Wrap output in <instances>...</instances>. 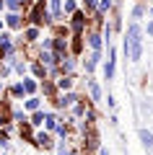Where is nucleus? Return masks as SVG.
Returning <instances> with one entry per match:
<instances>
[{"label":"nucleus","instance_id":"6ab92c4d","mask_svg":"<svg viewBox=\"0 0 153 155\" xmlns=\"http://www.w3.org/2000/svg\"><path fill=\"white\" fill-rule=\"evenodd\" d=\"M44 114H47V111H42V109H37V111H31V127H42L44 124Z\"/></svg>","mask_w":153,"mask_h":155},{"label":"nucleus","instance_id":"f8f14e48","mask_svg":"<svg viewBox=\"0 0 153 155\" xmlns=\"http://www.w3.org/2000/svg\"><path fill=\"white\" fill-rule=\"evenodd\" d=\"M23 109H26V111H37V109H42V98H39L37 93L29 96V98L23 101Z\"/></svg>","mask_w":153,"mask_h":155},{"label":"nucleus","instance_id":"393cba45","mask_svg":"<svg viewBox=\"0 0 153 155\" xmlns=\"http://www.w3.org/2000/svg\"><path fill=\"white\" fill-rule=\"evenodd\" d=\"M5 8H8V11H21V8H23V3H21V0H5Z\"/></svg>","mask_w":153,"mask_h":155},{"label":"nucleus","instance_id":"412c9836","mask_svg":"<svg viewBox=\"0 0 153 155\" xmlns=\"http://www.w3.org/2000/svg\"><path fill=\"white\" fill-rule=\"evenodd\" d=\"M31 72H34L37 78H47V75H49V70L42 65V62H34V65H31Z\"/></svg>","mask_w":153,"mask_h":155},{"label":"nucleus","instance_id":"e433bc0d","mask_svg":"<svg viewBox=\"0 0 153 155\" xmlns=\"http://www.w3.org/2000/svg\"><path fill=\"white\" fill-rule=\"evenodd\" d=\"M99 155H109V150H106V147H101V145H99Z\"/></svg>","mask_w":153,"mask_h":155},{"label":"nucleus","instance_id":"473e14b6","mask_svg":"<svg viewBox=\"0 0 153 155\" xmlns=\"http://www.w3.org/2000/svg\"><path fill=\"white\" fill-rule=\"evenodd\" d=\"M42 49H52V36H49V39H44V41H42Z\"/></svg>","mask_w":153,"mask_h":155},{"label":"nucleus","instance_id":"6e6552de","mask_svg":"<svg viewBox=\"0 0 153 155\" xmlns=\"http://www.w3.org/2000/svg\"><path fill=\"white\" fill-rule=\"evenodd\" d=\"M88 47L101 52V47H104V34H101V31H91V34H88Z\"/></svg>","mask_w":153,"mask_h":155},{"label":"nucleus","instance_id":"0eeeda50","mask_svg":"<svg viewBox=\"0 0 153 155\" xmlns=\"http://www.w3.org/2000/svg\"><path fill=\"white\" fill-rule=\"evenodd\" d=\"M34 145H39V147L49 150L52 145H55V137H52L49 132H37V137H34Z\"/></svg>","mask_w":153,"mask_h":155},{"label":"nucleus","instance_id":"58836bf2","mask_svg":"<svg viewBox=\"0 0 153 155\" xmlns=\"http://www.w3.org/2000/svg\"><path fill=\"white\" fill-rule=\"evenodd\" d=\"M3 124H8V119H5V116H0V127H3Z\"/></svg>","mask_w":153,"mask_h":155},{"label":"nucleus","instance_id":"ea45409f","mask_svg":"<svg viewBox=\"0 0 153 155\" xmlns=\"http://www.w3.org/2000/svg\"><path fill=\"white\" fill-rule=\"evenodd\" d=\"M68 155H81V153H78V150H70V153H68Z\"/></svg>","mask_w":153,"mask_h":155},{"label":"nucleus","instance_id":"7ed1b4c3","mask_svg":"<svg viewBox=\"0 0 153 155\" xmlns=\"http://www.w3.org/2000/svg\"><path fill=\"white\" fill-rule=\"evenodd\" d=\"M55 101V106L57 109H73V106L78 104V101H81V96L78 93H73V91H62V96L60 98H52Z\"/></svg>","mask_w":153,"mask_h":155},{"label":"nucleus","instance_id":"20e7f679","mask_svg":"<svg viewBox=\"0 0 153 155\" xmlns=\"http://www.w3.org/2000/svg\"><path fill=\"white\" fill-rule=\"evenodd\" d=\"M52 52L57 54V60H62V57H68L70 47H68V41L62 36H52Z\"/></svg>","mask_w":153,"mask_h":155},{"label":"nucleus","instance_id":"4c0bfd02","mask_svg":"<svg viewBox=\"0 0 153 155\" xmlns=\"http://www.w3.org/2000/svg\"><path fill=\"white\" fill-rule=\"evenodd\" d=\"M148 34H151V36H153V21L148 23Z\"/></svg>","mask_w":153,"mask_h":155},{"label":"nucleus","instance_id":"f03ea898","mask_svg":"<svg viewBox=\"0 0 153 155\" xmlns=\"http://www.w3.org/2000/svg\"><path fill=\"white\" fill-rule=\"evenodd\" d=\"M29 18H31V23H34V26H44V23H55V18H52L49 8H44V0H39L37 5L31 8Z\"/></svg>","mask_w":153,"mask_h":155},{"label":"nucleus","instance_id":"39448f33","mask_svg":"<svg viewBox=\"0 0 153 155\" xmlns=\"http://www.w3.org/2000/svg\"><path fill=\"white\" fill-rule=\"evenodd\" d=\"M114 67H117V52L109 47V57H106V65H104V80L114 78Z\"/></svg>","mask_w":153,"mask_h":155},{"label":"nucleus","instance_id":"c9c22d12","mask_svg":"<svg viewBox=\"0 0 153 155\" xmlns=\"http://www.w3.org/2000/svg\"><path fill=\"white\" fill-rule=\"evenodd\" d=\"M106 104H109V109H114V106H117V101H114V96H106Z\"/></svg>","mask_w":153,"mask_h":155},{"label":"nucleus","instance_id":"a18cd8bd","mask_svg":"<svg viewBox=\"0 0 153 155\" xmlns=\"http://www.w3.org/2000/svg\"><path fill=\"white\" fill-rule=\"evenodd\" d=\"M57 155H65V153H57Z\"/></svg>","mask_w":153,"mask_h":155},{"label":"nucleus","instance_id":"2eb2a0df","mask_svg":"<svg viewBox=\"0 0 153 155\" xmlns=\"http://www.w3.org/2000/svg\"><path fill=\"white\" fill-rule=\"evenodd\" d=\"M99 60H101V52H99V49H93V52H91V57L86 60V72H93V70H96Z\"/></svg>","mask_w":153,"mask_h":155},{"label":"nucleus","instance_id":"c03bdc74","mask_svg":"<svg viewBox=\"0 0 153 155\" xmlns=\"http://www.w3.org/2000/svg\"><path fill=\"white\" fill-rule=\"evenodd\" d=\"M0 28H3V18H0Z\"/></svg>","mask_w":153,"mask_h":155},{"label":"nucleus","instance_id":"f704fd0d","mask_svg":"<svg viewBox=\"0 0 153 155\" xmlns=\"http://www.w3.org/2000/svg\"><path fill=\"white\" fill-rule=\"evenodd\" d=\"M57 153H68V145H65V140H62V142H57Z\"/></svg>","mask_w":153,"mask_h":155},{"label":"nucleus","instance_id":"b1692460","mask_svg":"<svg viewBox=\"0 0 153 155\" xmlns=\"http://www.w3.org/2000/svg\"><path fill=\"white\" fill-rule=\"evenodd\" d=\"M57 122H60V119H57L55 114H44V124H47V129H55Z\"/></svg>","mask_w":153,"mask_h":155},{"label":"nucleus","instance_id":"f257e3e1","mask_svg":"<svg viewBox=\"0 0 153 155\" xmlns=\"http://www.w3.org/2000/svg\"><path fill=\"white\" fill-rule=\"evenodd\" d=\"M122 49H125V57L130 62H140L143 60V28L137 21H132L125 31V39H122Z\"/></svg>","mask_w":153,"mask_h":155},{"label":"nucleus","instance_id":"9d476101","mask_svg":"<svg viewBox=\"0 0 153 155\" xmlns=\"http://www.w3.org/2000/svg\"><path fill=\"white\" fill-rule=\"evenodd\" d=\"M47 8H49V13H52L55 21L62 18V3H60V0H47Z\"/></svg>","mask_w":153,"mask_h":155},{"label":"nucleus","instance_id":"4468645a","mask_svg":"<svg viewBox=\"0 0 153 155\" xmlns=\"http://www.w3.org/2000/svg\"><path fill=\"white\" fill-rule=\"evenodd\" d=\"M5 23H8V26H11V28H21V26H23V21H21V13L11 11V13H8V16H5Z\"/></svg>","mask_w":153,"mask_h":155},{"label":"nucleus","instance_id":"f3484780","mask_svg":"<svg viewBox=\"0 0 153 155\" xmlns=\"http://www.w3.org/2000/svg\"><path fill=\"white\" fill-rule=\"evenodd\" d=\"M39 88H42V93H44V96H55V93H57V83L47 80V78L42 80V85H39Z\"/></svg>","mask_w":153,"mask_h":155},{"label":"nucleus","instance_id":"dca6fc26","mask_svg":"<svg viewBox=\"0 0 153 155\" xmlns=\"http://www.w3.org/2000/svg\"><path fill=\"white\" fill-rule=\"evenodd\" d=\"M21 83H23V91H26V96H34V93L39 91V83L34 80V78H23Z\"/></svg>","mask_w":153,"mask_h":155},{"label":"nucleus","instance_id":"ddd939ff","mask_svg":"<svg viewBox=\"0 0 153 155\" xmlns=\"http://www.w3.org/2000/svg\"><path fill=\"white\" fill-rule=\"evenodd\" d=\"M137 137H140V142H143L145 150L153 147V132H148V129H137Z\"/></svg>","mask_w":153,"mask_h":155},{"label":"nucleus","instance_id":"1a4fd4ad","mask_svg":"<svg viewBox=\"0 0 153 155\" xmlns=\"http://www.w3.org/2000/svg\"><path fill=\"white\" fill-rule=\"evenodd\" d=\"M0 52H3V57L13 52V36L11 34H0Z\"/></svg>","mask_w":153,"mask_h":155},{"label":"nucleus","instance_id":"423d86ee","mask_svg":"<svg viewBox=\"0 0 153 155\" xmlns=\"http://www.w3.org/2000/svg\"><path fill=\"white\" fill-rule=\"evenodd\" d=\"M70 26H73V31H75V34H81L83 28H86V11H75V13H73Z\"/></svg>","mask_w":153,"mask_h":155},{"label":"nucleus","instance_id":"2f4dec72","mask_svg":"<svg viewBox=\"0 0 153 155\" xmlns=\"http://www.w3.org/2000/svg\"><path fill=\"white\" fill-rule=\"evenodd\" d=\"M13 67H16V72H18V75H26V70H29V67H26V62H16Z\"/></svg>","mask_w":153,"mask_h":155},{"label":"nucleus","instance_id":"7c9ffc66","mask_svg":"<svg viewBox=\"0 0 153 155\" xmlns=\"http://www.w3.org/2000/svg\"><path fill=\"white\" fill-rule=\"evenodd\" d=\"M13 119H16V122H26V114H23L21 109H13Z\"/></svg>","mask_w":153,"mask_h":155},{"label":"nucleus","instance_id":"5701e85b","mask_svg":"<svg viewBox=\"0 0 153 155\" xmlns=\"http://www.w3.org/2000/svg\"><path fill=\"white\" fill-rule=\"evenodd\" d=\"M11 96H13V98H23V96H26V91H23V83L11 85Z\"/></svg>","mask_w":153,"mask_h":155},{"label":"nucleus","instance_id":"72a5a7b5","mask_svg":"<svg viewBox=\"0 0 153 155\" xmlns=\"http://www.w3.org/2000/svg\"><path fill=\"white\" fill-rule=\"evenodd\" d=\"M96 5H99V0H86V8H88V11H93Z\"/></svg>","mask_w":153,"mask_h":155},{"label":"nucleus","instance_id":"a878e982","mask_svg":"<svg viewBox=\"0 0 153 155\" xmlns=\"http://www.w3.org/2000/svg\"><path fill=\"white\" fill-rule=\"evenodd\" d=\"M62 11H65L68 16H73V13L78 11V5H75V0H65V5H62Z\"/></svg>","mask_w":153,"mask_h":155},{"label":"nucleus","instance_id":"79ce46f5","mask_svg":"<svg viewBox=\"0 0 153 155\" xmlns=\"http://www.w3.org/2000/svg\"><path fill=\"white\" fill-rule=\"evenodd\" d=\"M148 16H151V18H153V5H151V11H148Z\"/></svg>","mask_w":153,"mask_h":155},{"label":"nucleus","instance_id":"4be33fe9","mask_svg":"<svg viewBox=\"0 0 153 155\" xmlns=\"http://www.w3.org/2000/svg\"><path fill=\"white\" fill-rule=\"evenodd\" d=\"M23 39H26V41H37L39 39V26H29L26 31H23Z\"/></svg>","mask_w":153,"mask_h":155},{"label":"nucleus","instance_id":"aec40b11","mask_svg":"<svg viewBox=\"0 0 153 155\" xmlns=\"http://www.w3.org/2000/svg\"><path fill=\"white\" fill-rule=\"evenodd\" d=\"M112 0H99V5H96V16H104V13H109L112 11Z\"/></svg>","mask_w":153,"mask_h":155},{"label":"nucleus","instance_id":"a19ab883","mask_svg":"<svg viewBox=\"0 0 153 155\" xmlns=\"http://www.w3.org/2000/svg\"><path fill=\"white\" fill-rule=\"evenodd\" d=\"M3 8H5V0H0V11H3Z\"/></svg>","mask_w":153,"mask_h":155},{"label":"nucleus","instance_id":"bb28decb","mask_svg":"<svg viewBox=\"0 0 153 155\" xmlns=\"http://www.w3.org/2000/svg\"><path fill=\"white\" fill-rule=\"evenodd\" d=\"M83 114H86V104H83V98H81L75 106H73V116H83Z\"/></svg>","mask_w":153,"mask_h":155},{"label":"nucleus","instance_id":"c756f323","mask_svg":"<svg viewBox=\"0 0 153 155\" xmlns=\"http://www.w3.org/2000/svg\"><path fill=\"white\" fill-rule=\"evenodd\" d=\"M143 13H145V8H143V5H135V8H132V18H135V21H137V18H143Z\"/></svg>","mask_w":153,"mask_h":155},{"label":"nucleus","instance_id":"9b49d317","mask_svg":"<svg viewBox=\"0 0 153 155\" xmlns=\"http://www.w3.org/2000/svg\"><path fill=\"white\" fill-rule=\"evenodd\" d=\"M55 83H57V91H70L73 83H75V78H73V75H60Z\"/></svg>","mask_w":153,"mask_h":155},{"label":"nucleus","instance_id":"cd10ccee","mask_svg":"<svg viewBox=\"0 0 153 155\" xmlns=\"http://www.w3.org/2000/svg\"><path fill=\"white\" fill-rule=\"evenodd\" d=\"M55 132H57V137H60V140H65V137H68V124H62V122H57V127H55Z\"/></svg>","mask_w":153,"mask_h":155},{"label":"nucleus","instance_id":"a211bd4d","mask_svg":"<svg viewBox=\"0 0 153 155\" xmlns=\"http://www.w3.org/2000/svg\"><path fill=\"white\" fill-rule=\"evenodd\" d=\"M88 83V91H91V98L93 101H101V85L96 83V80H86Z\"/></svg>","mask_w":153,"mask_h":155},{"label":"nucleus","instance_id":"c85d7f7f","mask_svg":"<svg viewBox=\"0 0 153 155\" xmlns=\"http://www.w3.org/2000/svg\"><path fill=\"white\" fill-rule=\"evenodd\" d=\"M73 39H75V41H73V52H75V54H78V52L83 49V44H81V39H83V36H81V34H75V36H73Z\"/></svg>","mask_w":153,"mask_h":155},{"label":"nucleus","instance_id":"37998d69","mask_svg":"<svg viewBox=\"0 0 153 155\" xmlns=\"http://www.w3.org/2000/svg\"><path fill=\"white\" fill-rule=\"evenodd\" d=\"M0 93H3V80H0Z\"/></svg>","mask_w":153,"mask_h":155}]
</instances>
